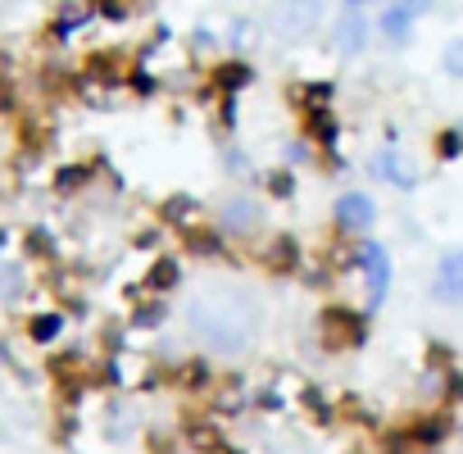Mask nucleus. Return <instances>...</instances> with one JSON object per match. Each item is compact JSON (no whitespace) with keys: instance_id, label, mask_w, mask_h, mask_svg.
Listing matches in <instances>:
<instances>
[{"instance_id":"nucleus-7","label":"nucleus","mask_w":463,"mask_h":454,"mask_svg":"<svg viewBox=\"0 0 463 454\" xmlns=\"http://www.w3.org/2000/svg\"><path fill=\"white\" fill-rule=\"evenodd\" d=\"M418 10H427V0H395V5H386V14H382V33H386V37H409Z\"/></svg>"},{"instance_id":"nucleus-3","label":"nucleus","mask_w":463,"mask_h":454,"mask_svg":"<svg viewBox=\"0 0 463 454\" xmlns=\"http://www.w3.org/2000/svg\"><path fill=\"white\" fill-rule=\"evenodd\" d=\"M359 264H364V278H368V305H382L386 300V287H391V255L377 241H364Z\"/></svg>"},{"instance_id":"nucleus-1","label":"nucleus","mask_w":463,"mask_h":454,"mask_svg":"<svg viewBox=\"0 0 463 454\" xmlns=\"http://www.w3.org/2000/svg\"><path fill=\"white\" fill-rule=\"evenodd\" d=\"M186 323L191 332L218 350V355H237L255 341L260 332V305L246 287H232V282H213V287H200L191 300H186Z\"/></svg>"},{"instance_id":"nucleus-5","label":"nucleus","mask_w":463,"mask_h":454,"mask_svg":"<svg viewBox=\"0 0 463 454\" xmlns=\"http://www.w3.org/2000/svg\"><path fill=\"white\" fill-rule=\"evenodd\" d=\"M336 222L345 227V232H368V227L377 222V204L368 195H359V191H345L336 200Z\"/></svg>"},{"instance_id":"nucleus-6","label":"nucleus","mask_w":463,"mask_h":454,"mask_svg":"<svg viewBox=\"0 0 463 454\" xmlns=\"http://www.w3.org/2000/svg\"><path fill=\"white\" fill-rule=\"evenodd\" d=\"M373 173H377L382 182H391V186H413V182H418L413 159H404L400 150H382V155L373 159Z\"/></svg>"},{"instance_id":"nucleus-2","label":"nucleus","mask_w":463,"mask_h":454,"mask_svg":"<svg viewBox=\"0 0 463 454\" xmlns=\"http://www.w3.org/2000/svg\"><path fill=\"white\" fill-rule=\"evenodd\" d=\"M323 19H327V5H323V0H278V5L269 10L273 37H278V42H291V46L318 37Z\"/></svg>"},{"instance_id":"nucleus-9","label":"nucleus","mask_w":463,"mask_h":454,"mask_svg":"<svg viewBox=\"0 0 463 454\" xmlns=\"http://www.w3.org/2000/svg\"><path fill=\"white\" fill-rule=\"evenodd\" d=\"M222 222L237 227V232H250V227L260 222V204H255V200H232V204L222 209Z\"/></svg>"},{"instance_id":"nucleus-4","label":"nucleus","mask_w":463,"mask_h":454,"mask_svg":"<svg viewBox=\"0 0 463 454\" xmlns=\"http://www.w3.org/2000/svg\"><path fill=\"white\" fill-rule=\"evenodd\" d=\"M332 42H336V51H341V55H364V46H368V19L359 14V0H350L345 14L336 19Z\"/></svg>"},{"instance_id":"nucleus-10","label":"nucleus","mask_w":463,"mask_h":454,"mask_svg":"<svg viewBox=\"0 0 463 454\" xmlns=\"http://www.w3.org/2000/svg\"><path fill=\"white\" fill-rule=\"evenodd\" d=\"M445 73H454V78H463V37L445 46Z\"/></svg>"},{"instance_id":"nucleus-8","label":"nucleus","mask_w":463,"mask_h":454,"mask_svg":"<svg viewBox=\"0 0 463 454\" xmlns=\"http://www.w3.org/2000/svg\"><path fill=\"white\" fill-rule=\"evenodd\" d=\"M436 291H440L445 300H463V251L440 260V269H436Z\"/></svg>"}]
</instances>
